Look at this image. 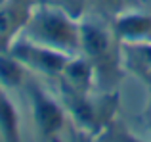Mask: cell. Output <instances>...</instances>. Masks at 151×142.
<instances>
[{
	"instance_id": "obj_6",
	"label": "cell",
	"mask_w": 151,
	"mask_h": 142,
	"mask_svg": "<svg viewBox=\"0 0 151 142\" xmlns=\"http://www.w3.org/2000/svg\"><path fill=\"white\" fill-rule=\"evenodd\" d=\"M33 4L31 0H6L0 6V54H8L21 37Z\"/></svg>"
},
{
	"instance_id": "obj_3",
	"label": "cell",
	"mask_w": 151,
	"mask_h": 142,
	"mask_svg": "<svg viewBox=\"0 0 151 142\" xmlns=\"http://www.w3.org/2000/svg\"><path fill=\"white\" fill-rule=\"evenodd\" d=\"M61 102L67 115L90 136H100L111 123H115V112L119 98L115 90H75L61 85Z\"/></svg>"
},
{
	"instance_id": "obj_9",
	"label": "cell",
	"mask_w": 151,
	"mask_h": 142,
	"mask_svg": "<svg viewBox=\"0 0 151 142\" xmlns=\"http://www.w3.org/2000/svg\"><path fill=\"white\" fill-rule=\"evenodd\" d=\"M27 69L19 60H15L10 52L0 54V85L10 88H19L27 81Z\"/></svg>"
},
{
	"instance_id": "obj_7",
	"label": "cell",
	"mask_w": 151,
	"mask_h": 142,
	"mask_svg": "<svg viewBox=\"0 0 151 142\" xmlns=\"http://www.w3.org/2000/svg\"><path fill=\"white\" fill-rule=\"evenodd\" d=\"M111 27L121 44H151V14L122 10L113 17Z\"/></svg>"
},
{
	"instance_id": "obj_1",
	"label": "cell",
	"mask_w": 151,
	"mask_h": 142,
	"mask_svg": "<svg viewBox=\"0 0 151 142\" xmlns=\"http://www.w3.org/2000/svg\"><path fill=\"white\" fill-rule=\"evenodd\" d=\"M21 35L67 56L81 54V19L58 4L35 2Z\"/></svg>"
},
{
	"instance_id": "obj_5",
	"label": "cell",
	"mask_w": 151,
	"mask_h": 142,
	"mask_svg": "<svg viewBox=\"0 0 151 142\" xmlns=\"http://www.w3.org/2000/svg\"><path fill=\"white\" fill-rule=\"evenodd\" d=\"M10 54L15 60L21 62L29 71L48 75V77H61L67 64L73 58L63 52H58L54 48H48V46L37 44V42L25 38L23 35L12 44Z\"/></svg>"
},
{
	"instance_id": "obj_4",
	"label": "cell",
	"mask_w": 151,
	"mask_h": 142,
	"mask_svg": "<svg viewBox=\"0 0 151 142\" xmlns=\"http://www.w3.org/2000/svg\"><path fill=\"white\" fill-rule=\"evenodd\" d=\"M27 90H29V102H31V109H33L35 125L42 133L44 138L54 142L58 138V135L63 131L65 121L69 117L65 106H63V102L55 100L37 81H31L27 85Z\"/></svg>"
},
{
	"instance_id": "obj_11",
	"label": "cell",
	"mask_w": 151,
	"mask_h": 142,
	"mask_svg": "<svg viewBox=\"0 0 151 142\" xmlns=\"http://www.w3.org/2000/svg\"><path fill=\"white\" fill-rule=\"evenodd\" d=\"M98 138H100V142H144L140 136H136L134 133H130L128 129L117 123H111Z\"/></svg>"
},
{
	"instance_id": "obj_10",
	"label": "cell",
	"mask_w": 151,
	"mask_h": 142,
	"mask_svg": "<svg viewBox=\"0 0 151 142\" xmlns=\"http://www.w3.org/2000/svg\"><path fill=\"white\" fill-rule=\"evenodd\" d=\"M75 2L81 10L86 12H100V14H109V15H117L122 10H126V2L128 0H71Z\"/></svg>"
},
{
	"instance_id": "obj_8",
	"label": "cell",
	"mask_w": 151,
	"mask_h": 142,
	"mask_svg": "<svg viewBox=\"0 0 151 142\" xmlns=\"http://www.w3.org/2000/svg\"><path fill=\"white\" fill-rule=\"evenodd\" d=\"M0 135L4 142H23L21 138V117L15 108L8 88L0 85Z\"/></svg>"
},
{
	"instance_id": "obj_12",
	"label": "cell",
	"mask_w": 151,
	"mask_h": 142,
	"mask_svg": "<svg viewBox=\"0 0 151 142\" xmlns=\"http://www.w3.org/2000/svg\"><path fill=\"white\" fill-rule=\"evenodd\" d=\"M147 81H149V83H151V75H149V77H147Z\"/></svg>"
},
{
	"instance_id": "obj_2",
	"label": "cell",
	"mask_w": 151,
	"mask_h": 142,
	"mask_svg": "<svg viewBox=\"0 0 151 142\" xmlns=\"http://www.w3.org/2000/svg\"><path fill=\"white\" fill-rule=\"evenodd\" d=\"M81 56L90 62L96 73L98 90H113L122 77V50L113 27L98 21H81Z\"/></svg>"
}]
</instances>
